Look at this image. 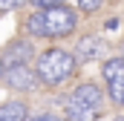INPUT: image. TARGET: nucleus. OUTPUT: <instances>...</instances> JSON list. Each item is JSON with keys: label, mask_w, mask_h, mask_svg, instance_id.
Returning a JSON list of instances; mask_svg holds the SVG:
<instances>
[{"label": "nucleus", "mask_w": 124, "mask_h": 121, "mask_svg": "<svg viewBox=\"0 0 124 121\" xmlns=\"http://www.w3.org/2000/svg\"><path fill=\"white\" fill-rule=\"evenodd\" d=\"M101 75L107 81V90H110V98L124 107V58H113L101 66Z\"/></svg>", "instance_id": "obj_4"}, {"label": "nucleus", "mask_w": 124, "mask_h": 121, "mask_svg": "<svg viewBox=\"0 0 124 121\" xmlns=\"http://www.w3.org/2000/svg\"><path fill=\"white\" fill-rule=\"evenodd\" d=\"M0 58L6 60V66L9 63H29L35 58V46L29 40H12V43H6V49H3Z\"/></svg>", "instance_id": "obj_5"}, {"label": "nucleus", "mask_w": 124, "mask_h": 121, "mask_svg": "<svg viewBox=\"0 0 124 121\" xmlns=\"http://www.w3.org/2000/svg\"><path fill=\"white\" fill-rule=\"evenodd\" d=\"M3 69H6V60L0 58V78H3Z\"/></svg>", "instance_id": "obj_15"}, {"label": "nucleus", "mask_w": 124, "mask_h": 121, "mask_svg": "<svg viewBox=\"0 0 124 121\" xmlns=\"http://www.w3.org/2000/svg\"><path fill=\"white\" fill-rule=\"evenodd\" d=\"M101 52H104V43H101V38H81V43L75 46V60H95L101 58Z\"/></svg>", "instance_id": "obj_6"}, {"label": "nucleus", "mask_w": 124, "mask_h": 121, "mask_svg": "<svg viewBox=\"0 0 124 121\" xmlns=\"http://www.w3.org/2000/svg\"><path fill=\"white\" fill-rule=\"evenodd\" d=\"M29 118V107L23 101H9L0 107V121H26Z\"/></svg>", "instance_id": "obj_9"}, {"label": "nucleus", "mask_w": 124, "mask_h": 121, "mask_svg": "<svg viewBox=\"0 0 124 121\" xmlns=\"http://www.w3.org/2000/svg\"><path fill=\"white\" fill-rule=\"evenodd\" d=\"M3 81L9 84V90H17V92H32L40 84L29 63H9L3 69Z\"/></svg>", "instance_id": "obj_3"}, {"label": "nucleus", "mask_w": 124, "mask_h": 121, "mask_svg": "<svg viewBox=\"0 0 124 121\" xmlns=\"http://www.w3.org/2000/svg\"><path fill=\"white\" fill-rule=\"evenodd\" d=\"M26 0H0V15L3 12H15V9H20Z\"/></svg>", "instance_id": "obj_11"}, {"label": "nucleus", "mask_w": 124, "mask_h": 121, "mask_svg": "<svg viewBox=\"0 0 124 121\" xmlns=\"http://www.w3.org/2000/svg\"><path fill=\"white\" fill-rule=\"evenodd\" d=\"M35 6H40V9H49V6H61L63 0H32Z\"/></svg>", "instance_id": "obj_13"}, {"label": "nucleus", "mask_w": 124, "mask_h": 121, "mask_svg": "<svg viewBox=\"0 0 124 121\" xmlns=\"http://www.w3.org/2000/svg\"><path fill=\"white\" fill-rule=\"evenodd\" d=\"M23 29L32 38H43V12H32L29 17L23 20Z\"/></svg>", "instance_id": "obj_10"}, {"label": "nucleus", "mask_w": 124, "mask_h": 121, "mask_svg": "<svg viewBox=\"0 0 124 121\" xmlns=\"http://www.w3.org/2000/svg\"><path fill=\"white\" fill-rule=\"evenodd\" d=\"M43 12V38H66L72 35L78 26V17L69 6H49V9H40Z\"/></svg>", "instance_id": "obj_2"}, {"label": "nucleus", "mask_w": 124, "mask_h": 121, "mask_svg": "<svg viewBox=\"0 0 124 121\" xmlns=\"http://www.w3.org/2000/svg\"><path fill=\"white\" fill-rule=\"evenodd\" d=\"M75 69H78L75 55L63 52V49H58V46L40 52V55H38V63H35V75H38V81L46 84V87H58V84H63L66 78L75 75Z\"/></svg>", "instance_id": "obj_1"}, {"label": "nucleus", "mask_w": 124, "mask_h": 121, "mask_svg": "<svg viewBox=\"0 0 124 121\" xmlns=\"http://www.w3.org/2000/svg\"><path fill=\"white\" fill-rule=\"evenodd\" d=\"M26 121H61L58 115H49V113H43V115H35V118H26Z\"/></svg>", "instance_id": "obj_14"}, {"label": "nucleus", "mask_w": 124, "mask_h": 121, "mask_svg": "<svg viewBox=\"0 0 124 121\" xmlns=\"http://www.w3.org/2000/svg\"><path fill=\"white\" fill-rule=\"evenodd\" d=\"M72 98L75 101H81V104H87V107H101V101H104V92L98 90L95 84H78L75 92H72Z\"/></svg>", "instance_id": "obj_7"}, {"label": "nucleus", "mask_w": 124, "mask_h": 121, "mask_svg": "<svg viewBox=\"0 0 124 121\" xmlns=\"http://www.w3.org/2000/svg\"><path fill=\"white\" fill-rule=\"evenodd\" d=\"M66 118L69 121H95L98 118V110L81 104V101H75V98H69L66 101Z\"/></svg>", "instance_id": "obj_8"}, {"label": "nucleus", "mask_w": 124, "mask_h": 121, "mask_svg": "<svg viewBox=\"0 0 124 121\" xmlns=\"http://www.w3.org/2000/svg\"><path fill=\"white\" fill-rule=\"evenodd\" d=\"M101 3H104V0H78V9H81V12H95Z\"/></svg>", "instance_id": "obj_12"}]
</instances>
